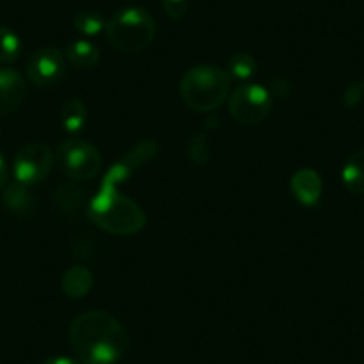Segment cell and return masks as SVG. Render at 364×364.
<instances>
[{
    "instance_id": "cell-1",
    "label": "cell",
    "mask_w": 364,
    "mask_h": 364,
    "mask_svg": "<svg viewBox=\"0 0 364 364\" xmlns=\"http://www.w3.org/2000/svg\"><path fill=\"white\" fill-rule=\"evenodd\" d=\"M70 345L82 364H117L127 350V334L106 311H87L68 327Z\"/></svg>"
},
{
    "instance_id": "cell-2",
    "label": "cell",
    "mask_w": 364,
    "mask_h": 364,
    "mask_svg": "<svg viewBox=\"0 0 364 364\" xmlns=\"http://www.w3.org/2000/svg\"><path fill=\"white\" fill-rule=\"evenodd\" d=\"M87 218L106 232L129 236L145 227L143 209L113 188H100L87 205Z\"/></svg>"
},
{
    "instance_id": "cell-3",
    "label": "cell",
    "mask_w": 364,
    "mask_h": 364,
    "mask_svg": "<svg viewBox=\"0 0 364 364\" xmlns=\"http://www.w3.org/2000/svg\"><path fill=\"white\" fill-rule=\"evenodd\" d=\"M230 75L218 66H195L181 79V99L191 111L209 113L225 102Z\"/></svg>"
},
{
    "instance_id": "cell-4",
    "label": "cell",
    "mask_w": 364,
    "mask_h": 364,
    "mask_svg": "<svg viewBox=\"0 0 364 364\" xmlns=\"http://www.w3.org/2000/svg\"><path fill=\"white\" fill-rule=\"evenodd\" d=\"M107 41L117 50L134 54L149 47L156 36V22L143 8L120 9L106 23Z\"/></svg>"
},
{
    "instance_id": "cell-5",
    "label": "cell",
    "mask_w": 364,
    "mask_h": 364,
    "mask_svg": "<svg viewBox=\"0 0 364 364\" xmlns=\"http://www.w3.org/2000/svg\"><path fill=\"white\" fill-rule=\"evenodd\" d=\"M55 163L63 173L72 181H90L102 168L99 150L84 139H66L55 152Z\"/></svg>"
},
{
    "instance_id": "cell-6",
    "label": "cell",
    "mask_w": 364,
    "mask_h": 364,
    "mask_svg": "<svg viewBox=\"0 0 364 364\" xmlns=\"http://www.w3.org/2000/svg\"><path fill=\"white\" fill-rule=\"evenodd\" d=\"M229 109L240 124L255 125L269 114L272 99L268 90L259 84H241L230 97Z\"/></svg>"
},
{
    "instance_id": "cell-7",
    "label": "cell",
    "mask_w": 364,
    "mask_h": 364,
    "mask_svg": "<svg viewBox=\"0 0 364 364\" xmlns=\"http://www.w3.org/2000/svg\"><path fill=\"white\" fill-rule=\"evenodd\" d=\"M52 164H54L52 150L43 143H31L16 154L13 173L16 181L26 186H34L48 177Z\"/></svg>"
},
{
    "instance_id": "cell-8",
    "label": "cell",
    "mask_w": 364,
    "mask_h": 364,
    "mask_svg": "<svg viewBox=\"0 0 364 364\" xmlns=\"http://www.w3.org/2000/svg\"><path fill=\"white\" fill-rule=\"evenodd\" d=\"M65 73V58L58 48H40L27 63V75L36 86L48 87L59 82Z\"/></svg>"
},
{
    "instance_id": "cell-9",
    "label": "cell",
    "mask_w": 364,
    "mask_h": 364,
    "mask_svg": "<svg viewBox=\"0 0 364 364\" xmlns=\"http://www.w3.org/2000/svg\"><path fill=\"white\" fill-rule=\"evenodd\" d=\"M26 99V82L22 75L11 68H0V114L18 109Z\"/></svg>"
},
{
    "instance_id": "cell-10",
    "label": "cell",
    "mask_w": 364,
    "mask_h": 364,
    "mask_svg": "<svg viewBox=\"0 0 364 364\" xmlns=\"http://www.w3.org/2000/svg\"><path fill=\"white\" fill-rule=\"evenodd\" d=\"M291 191L304 205H316L321 197V178L311 168H302L291 178Z\"/></svg>"
},
{
    "instance_id": "cell-11",
    "label": "cell",
    "mask_w": 364,
    "mask_h": 364,
    "mask_svg": "<svg viewBox=\"0 0 364 364\" xmlns=\"http://www.w3.org/2000/svg\"><path fill=\"white\" fill-rule=\"evenodd\" d=\"M91 286H93V275L84 266H72L63 275L61 288L70 299H82L90 293Z\"/></svg>"
},
{
    "instance_id": "cell-12",
    "label": "cell",
    "mask_w": 364,
    "mask_h": 364,
    "mask_svg": "<svg viewBox=\"0 0 364 364\" xmlns=\"http://www.w3.org/2000/svg\"><path fill=\"white\" fill-rule=\"evenodd\" d=\"M4 204L15 215H27L34 205V197L29 186L22 182H11L4 188Z\"/></svg>"
},
{
    "instance_id": "cell-13",
    "label": "cell",
    "mask_w": 364,
    "mask_h": 364,
    "mask_svg": "<svg viewBox=\"0 0 364 364\" xmlns=\"http://www.w3.org/2000/svg\"><path fill=\"white\" fill-rule=\"evenodd\" d=\"M66 58L75 68L90 70L99 63L100 52L91 41L77 40L66 47Z\"/></svg>"
},
{
    "instance_id": "cell-14",
    "label": "cell",
    "mask_w": 364,
    "mask_h": 364,
    "mask_svg": "<svg viewBox=\"0 0 364 364\" xmlns=\"http://www.w3.org/2000/svg\"><path fill=\"white\" fill-rule=\"evenodd\" d=\"M343 184L352 195H364V150L352 154L343 168Z\"/></svg>"
},
{
    "instance_id": "cell-15",
    "label": "cell",
    "mask_w": 364,
    "mask_h": 364,
    "mask_svg": "<svg viewBox=\"0 0 364 364\" xmlns=\"http://www.w3.org/2000/svg\"><path fill=\"white\" fill-rule=\"evenodd\" d=\"M61 124L68 132L82 131L86 124V106L82 100L70 99L68 102H65L61 109Z\"/></svg>"
},
{
    "instance_id": "cell-16",
    "label": "cell",
    "mask_w": 364,
    "mask_h": 364,
    "mask_svg": "<svg viewBox=\"0 0 364 364\" xmlns=\"http://www.w3.org/2000/svg\"><path fill=\"white\" fill-rule=\"evenodd\" d=\"M22 54L20 38L8 27H0V63H15Z\"/></svg>"
},
{
    "instance_id": "cell-17",
    "label": "cell",
    "mask_w": 364,
    "mask_h": 364,
    "mask_svg": "<svg viewBox=\"0 0 364 364\" xmlns=\"http://www.w3.org/2000/svg\"><path fill=\"white\" fill-rule=\"evenodd\" d=\"M255 59L247 52H237L229 59V75L230 79L248 80L255 73Z\"/></svg>"
},
{
    "instance_id": "cell-18",
    "label": "cell",
    "mask_w": 364,
    "mask_h": 364,
    "mask_svg": "<svg viewBox=\"0 0 364 364\" xmlns=\"http://www.w3.org/2000/svg\"><path fill=\"white\" fill-rule=\"evenodd\" d=\"M73 26L84 36H97L106 29V22L95 11H80L73 18Z\"/></svg>"
},
{
    "instance_id": "cell-19",
    "label": "cell",
    "mask_w": 364,
    "mask_h": 364,
    "mask_svg": "<svg viewBox=\"0 0 364 364\" xmlns=\"http://www.w3.org/2000/svg\"><path fill=\"white\" fill-rule=\"evenodd\" d=\"M84 200V193L73 184H65V186L58 188L54 195V202L58 205L59 211H75Z\"/></svg>"
},
{
    "instance_id": "cell-20",
    "label": "cell",
    "mask_w": 364,
    "mask_h": 364,
    "mask_svg": "<svg viewBox=\"0 0 364 364\" xmlns=\"http://www.w3.org/2000/svg\"><path fill=\"white\" fill-rule=\"evenodd\" d=\"M156 150H157L156 143L150 141V139H145V141L138 143V145H136L134 149H132L131 152H129L122 161H124V163L127 164L132 171H134L136 168L143 166L146 161L152 159V157L156 156Z\"/></svg>"
},
{
    "instance_id": "cell-21",
    "label": "cell",
    "mask_w": 364,
    "mask_h": 364,
    "mask_svg": "<svg viewBox=\"0 0 364 364\" xmlns=\"http://www.w3.org/2000/svg\"><path fill=\"white\" fill-rule=\"evenodd\" d=\"M188 157L198 164L208 163L209 143H208V139H205L204 134H200V136H197V138L191 139L190 145H188Z\"/></svg>"
},
{
    "instance_id": "cell-22",
    "label": "cell",
    "mask_w": 364,
    "mask_h": 364,
    "mask_svg": "<svg viewBox=\"0 0 364 364\" xmlns=\"http://www.w3.org/2000/svg\"><path fill=\"white\" fill-rule=\"evenodd\" d=\"M190 0H163V9L171 20H181L186 16Z\"/></svg>"
},
{
    "instance_id": "cell-23",
    "label": "cell",
    "mask_w": 364,
    "mask_h": 364,
    "mask_svg": "<svg viewBox=\"0 0 364 364\" xmlns=\"http://www.w3.org/2000/svg\"><path fill=\"white\" fill-rule=\"evenodd\" d=\"M364 95V79L353 80L350 82V86L346 87L345 95H343V104L346 107H355L359 104V100L363 99Z\"/></svg>"
},
{
    "instance_id": "cell-24",
    "label": "cell",
    "mask_w": 364,
    "mask_h": 364,
    "mask_svg": "<svg viewBox=\"0 0 364 364\" xmlns=\"http://www.w3.org/2000/svg\"><path fill=\"white\" fill-rule=\"evenodd\" d=\"M43 364H80V360L73 359V357L58 355V357H48Z\"/></svg>"
},
{
    "instance_id": "cell-25",
    "label": "cell",
    "mask_w": 364,
    "mask_h": 364,
    "mask_svg": "<svg viewBox=\"0 0 364 364\" xmlns=\"http://www.w3.org/2000/svg\"><path fill=\"white\" fill-rule=\"evenodd\" d=\"M8 175H9L8 164H6L4 157L0 156V191L4 190L6 186H8Z\"/></svg>"
}]
</instances>
